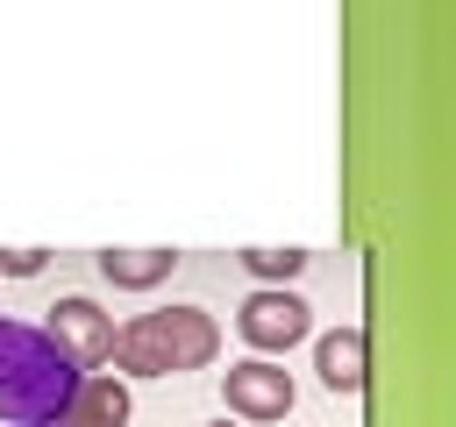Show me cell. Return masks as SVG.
I'll return each mask as SVG.
<instances>
[{
  "mask_svg": "<svg viewBox=\"0 0 456 427\" xmlns=\"http://www.w3.org/2000/svg\"><path fill=\"white\" fill-rule=\"evenodd\" d=\"M214 427H242V420H214Z\"/></svg>",
  "mask_w": 456,
  "mask_h": 427,
  "instance_id": "cell-11",
  "label": "cell"
},
{
  "mask_svg": "<svg viewBox=\"0 0 456 427\" xmlns=\"http://www.w3.org/2000/svg\"><path fill=\"white\" fill-rule=\"evenodd\" d=\"M50 263V249H0V278H36Z\"/></svg>",
  "mask_w": 456,
  "mask_h": 427,
  "instance_id": "cell-10",
  "label": "cell"
},
{
  "mask_svg": "<svg viewBox=\"0 0 456 427\" xmlns=\"http://www.w3.org/2000/svg\"><path fill=\"white\" fill-rule=\"evenodd\" d=\"M171 270H178L171 249H100V278L114 292H157Z\"/></svg>",
  "mask_w": 456,
  "mask_h": 427,
  "instance_id": "cell-8",
  "label": "cell"
},
{
  "mask_svg": "<svg viewBox=\"0 0 456 427\" xmlns=\"http://www.w3.org/2000/svg\"><path fill=\"white\" fill-rule=\"evenodd\" d=\"M71 384H78V370L50 349V334L0 313V420L7 427H43V420H57Z\"/></svg>",
  "mask_w": 456,
  "mask_h": 427,
  "instance_id": "cell-2",
  "label": "cell"
},
{
  "mask_svg": "<svg viewBox=\"0 0 456 427\" xmlns=\"http://www.w3.org/2000/svg\"><path fill=\"white\" fill-rule=\"evenodd\" d=\"M235 334H242L256 356H285L292 342L314 334V306H306L292 285H256V292L235 306Z\"/></svg>",
  "mask_w": 456,
  "mask_h": 427,
  "instance_id": "cell-3",
  "label": "cell"
},
{
  "mask_svg": "<svg viewBox=\"0 0 456 427\" xmlns=\"http://www.w3.org/2000/svg\"><path fill=\"white\" fill-rule=\"evenodd\" d=\"M221 356V327L207 306H164V313H135L114 327L107 363L121 377H178V370H207Z\"/></svg>",
  "mask_w": 456,
  "mask_h": 427,
  "instance_id": "cell-1",
  "label": "cell"
},
{
  "mask_svg": "<svg viewBox=\"0 0 456 427\" xmlns=\"http://www.w3.org/2000/svg\"><path fill=\"white\" fill-rule=\"evenodd\" d=\"M135 399H128V377H107V370H86L71 384V399L57 406L50 427H128Z\"/></svg>",
  "mask_w": 456,
  "mask_h": 427,
  "instance_id": "cell-6",
  "label": "cell"
},
{
  "mask_svg": "<svg viewBox=\"0 0 456 427\" xmlns=\"http://www.w3.org/2000/svg\"><path fill=\"white\" fill-rule=\"evenodd\" d=\"M314 370H321L328 391H363V377H370V334L356 320L349 327H328L314 342Z\"/></svg>",
  "mask_w": 456,
  "mask_h": 427,
  "instance_id": "cell-7",
  "label": "cell"
},
{
  "mask_svg": "<svg viewBox=\"0 0 456 427\" xmlns=\"http://www.w3.org/2000/svg\"><path fill=\"white\" fill-rule=\"evenodd\" d=\"M221 399H228V420L264 427V420H285L299 391H292V370H285L278 356H242V363H228Z\"/></svg>",
  "mask_w": 456,
  "mask_h": 427,
  "instance_id": "cell-4",
  "label": "cell"
},
{
  "mask_svg": "<svg viewBox=\"0 0 456 427\" xmlns=\"http://www.w3.org/2000/svg\"><path fill=\"white\" fill-rule=\"evenodd\" d=\"M43 427H50V420H43Z\"/></svg>",
  "mask_w": 456,
  "mask_h": 427,
  "instance_id": "cell-12",
  "label": "cell"
},
{
  "mask_svg": "<svg viewBox=\"0 0 456 427\" xmlns=\"http://www.w3.org/2000/svg\"><path fill=\"white\" fill-rule=\"evenodd\" d=\"M43 334H50V349L86 377V370H100L107 349H114V313H100L86 292H64V299L50 306V320H43Z\"/></svg>",
  "mask_w": 456,
  "mask_h": 427,
  "instance_id": "cell-5",
  "label": "cell"
},
{
  "mask_svg": "<svg viewBox=\"0 0 456 427\" xmlns=\"http://www.w3.org/2000/svg\"><path fill=\"white\" fill-rule=\"evenodd\" d=\"M235 263H242L256 285H292V278L306 270V256H299V249H242Z\"/></svg>",
  "mask_w": 456,
  "mask_h": 427,
  "instance_id": "cell-9",
  "label": "cell"
}]
</instances>
